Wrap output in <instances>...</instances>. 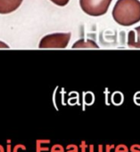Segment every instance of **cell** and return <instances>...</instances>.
Listing matches in <instances>:
<instances>
[{
	"label": "cell",
	"instance_id": "10",
	"mask_svg": "<svg viewBox=\"0 0 140 152\" xmlns=\"http://www.w3.org/2000/svg\"><path fill=\"white\" fill-rule=\"evenodd\" d=\"M8 47H9L8 45H6L4 43H3V42L0 41V48H8Z\"/></svg>",
	"mask_w": 140,
	"mask_h": 152
},
{
	"label": "cell",
	"instance_id": "6",
	"mask_svg": "<svg viewBox=\"0 0 140 152\" xmlns=\"http://www.w3.org/2000/svg\"><path fill=\"white\" fill-rule=\"evenodd\" d=\"M49 149L47 147H43L42 146V141L41 140H38L37 141V152H42V151H47Z\"/></svg>",
	"mask_w": 140,
	"mask_h": 152
},
{
	"label": "cell",
	"instance_id": "9",
	"mask_svg": "<svg viewBox=\"0 0 140 152\" xmlns=\"http://www.w3.org/2000/svg\"><path fill=\"white\" fill-rule=\"evenodd\" d=\"M51 152H63V149L61 145H54L51 149Z\"/></svg>",
	"mask_w": 140,
	"mask_h": 152
},
{
	"label": "cell",
	"instance_id": "1",
	"mask_svg": "<svg viewBox=\"0 0 140 152\" xmlns=\"http://www.w3.org/2000/svg\"><path fill=\"white\" fill-rule=\"evenodd\" d=\"M114 20L122 26H131L140 21L139 0H118L113 10Z\"/></svg>",
	"mask_w": 140,
	"mask_h": 152
},
{
	"label": "cell",
	"instance_id": "8",
	"mask_svg": "<svg viewBox=\"0 0 140 152\" xmlns=\"http://www.w3.org/2000/svg\"><path fill=\"white\" fill-rule=\"evenodd\" d=\"M26 151V147L22 144H18L13 148V152H24Z\"/></svg>",
	"mask_w": 140,
	"mask_h": 152
},
{
	"label": "cell",
	"instance_id": "11",
	"mask_svg": "<svg viewBox=\"0 0 140 152\" xmlns=\"http://www.w3.org/2000/svg\"><path fill=\"white\" fill-rule=\"evenodd\" d=\"M7 152H11V145L10 144L7 145Z\"/></svg>",
	"mask_w": 140,
	"mask_h": 152
},
{
	"label": "cell",
	"instance_id": "5",
	"mask_svg": "<svg viewBox=\"0 0 140 152\" xmlns=\"http://www.w3.org/2000/svg\"><path fill=\"white\" fill-rule=\"evenodd\" d=\"M128 46L131 48H140V26L129 32Z\"/></svg>",
	"mask_w": 140,
	"mask_h": 152
},
{
	"label": "cell",
	"instance_id": "7",
	"mask_svg": "<svg viewBox=\"0 0 140 152\" xmlns=\"http://www.w3.org/2000/svg\"><path fill=\"white\" fill-rule=\"evenodd\" d=\"M51 1L54 4H55L59 5V6H64L69 3L70 0H51Z\"/></svg>",
	"mask_w": 140,
	"mask_h": 152
},
{
	"label": "cell",
	"instance_id": "4",
	"mask_svg": "<svg viewBox=\"0 0 140 152\" xmlns=\"http://www.w3.org/2000/svg\"><path fill=\"white\" fill-rule=\"evenodd\" d=\"M23 0H0V14H7L19 8Z\"/></svg>",
	"mask_w": 140,
	"mask_h": 152
},
{
	"label": "cell",
	"instance_id": "3",
	"mask_svg": "<svg viewBox=\"0 0 140 152\" xmlns=\"http://www.w3.org/2000/svg\"><path fill=\"white\" fill-rule=\"evenodd\" d=\"M71 39V33H55L45 36L39 43V48H65Z\"/></svg>",
	"mask_w": 140,
	"mask_h": 152
},
{
	"label": "cell",
	"instance_id": "12",
	"mask_svg": "<svg viewBox=\"0 0 140 152\" xmlns=\"http://www.w3.org/2000/svg\"><path fill=\"white\" fill-rule=\"evenodd\" d=\"M0 152H4V150L2 145H0Z\"/></svg>",
	"mask_w": 140,
	"mask_h": 152
},
{
	"label": "cell",
	"instance_id": "2",
	"mask_svg": "<svg viewBox=\"0 0 140 152\" xmlns=\"http://www.w3.org/2000/svg\"><path fill=\"white\" fill-rule=\"evenodd\" d=\"M113 0H80L84 12L90 16H101L107 12Z\"/></svg>",
	"mask_w": 140,
	"mask_h": 152
}]
</instances>
